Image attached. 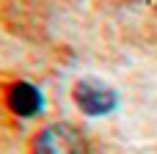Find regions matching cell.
Listing matches in <instances>:
<instances>
[{"label": "cell", "instance_id": "3", "mask_svg": "<svg viewBox=\"0 0 157 154\" xmlns=\"http://www.w3.org/2000/svg\"><path fill=\"white\" fill-rule=\"evenodd\" d=\"M6 99H8V107L17 116H22V118H30V116H36L41 110V94H39V88L30 85V83H25V80L11 83Z\"/></svg>", "mask_w": 157, "mask_h": 154}, {"label": "cell", "instance_id": "2", "mask_svg": "<svg viewBox=\"0 0 157 154\" xmlns=\"http://www.w3.org/2000/svg\"><path fill=\"white\" fill-rule=\"evenodd\" d=\"M72 96L86 116H108L119 105V94L110 85H105L102 80H94V77H86V80L75 83Z\"/></svg>", "mask_w": 157, "mask_h": 154}, {"label": "cell", "instance_id": "1", "mask_svg": "<svg viewBox=\"0 0 157 154\" xmlns=\"http://www.w3.org/2000/svg\"><path fill=\"white\" fill-rule=\"evenodd\" d=\"M33 154H88V141L69 124H52L33 138Z\"/></svg>", "mask_w": 157, "mask_h": 154}]
</instances>
